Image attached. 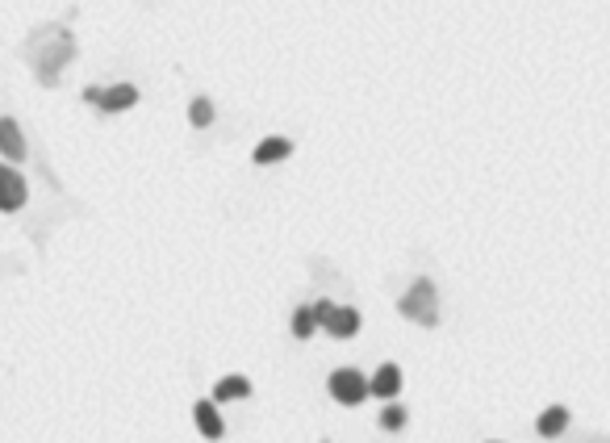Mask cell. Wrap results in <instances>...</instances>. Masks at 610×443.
Here are the masks:
<instances>
[{
    "instance_id": "obj_1",
    "label": "cell",
    "mask_w": 610,
    "mask_h": 443,
    "mask_svg": "<svg viewBox=\"0 0 610 443\" xmlns=\"http://www.w3.org/2000/svg\"><path fill=\"white\" fill-rule=\"evenodd\" d=\"M397 310H402L410 322H422V326H435L439 318V301H435V285L431 281H414L406 289V297L397 301Z\"/></svg>"
},
{
    "instance_id": "obj_2",
    "label": "cell",
    "mask_w": 610,
    "mask_h": 443,
    "mask_svg": "<svg viewBox=\"0 0 610 443\" xmlns=\"http://www.w3.org/2000/svg\"><path fill=\"white\" fill-rule=\"evenodd\" d=\"M368 393H372V381H364V372H356V368H339V372H331V398H335L339 406H360Z\"/></svg>"
},
{
    "instance_id": "obj_3",
    "label": "cell",
    "mask_w": 610,
    "mask_h": 443,
    "mask_svg": "<svg viewBox=\"0 0 610 443\" xmlns=\"http://www.w3.org/2000/svg\"><path fill=\"white\" fill-rule=\"evenodd\" d=\"M21 205H26V180H21L17 168H0V209L17 214Z\"/></svg>"
},
{
    "instance_id": "obj_4",
    "label": "cell",
    "mask_w": 610,
    "mask_h": 443,
    "mask_svg": "<svg viewBox=\"0 0 610 443\" xmlns=\"http://www.w3.org/2000/svg\"><path fill=\"white\" fill-rule=\"evenodd\" d=\"M193 423H197V431H201L205 439H222V435H226L222 414H218L214 402H197V406H193Z\"/></svg>"
},
{
    "instance_id": "obj_5",
    "label": "cell",
    "mask_w": 610,
    "mask_h": 443,
    "mask_svg": "<svg viewBox=\"0 0 610 443\" xmlns=\"http://www.w3.org/2000/svg\"><path fill=\"white\" fill-rule=\"evenodd\" d=\"M397 389H402V368H397V364H381L377 372H372V393H377V398L393 402Z\"/></svg>"
},
{
    "instance_id": "obj_6",
    "label": "cell",
    "mask_w": 610,
    "mask_h": 443,
    "mask_svg": "<svg viewBox=\"0 0 610 443\" xmlns=\"http://www.w3.org/2000/svg\"><path fill=\"white\" fill-rule=\"evenodd\" d=\"M0 155H9L13 163L26 159V138H21V126L13 118H0Z\"/></svg>"
},
{
    "instance_id": "obj_7",
    "label": "cell",
    "mask_w": 610,
    "mask_h": 443,
    "mask_svg": "<svg viewBox=\"0 0 610 443\" xmlns=\"http://www.w3.org/2000/svg\"><path fill=\"white\" fill-rule=\"evenodd\" d=\"M134 101H138V88H134V84H113V88L101 92L97 105H101L105 113H122V109H130Z\"/></svg>"
},
{
    "instance_id": "obj_8",
    "label": "cell",
    "mask_w": 610,
    "mask_h": 443,
    "mask_svg": "<svg viewBox=\"0 0 610 443\" xmlns=\"http://www.w3.org/2000/svg\"><path fill=\"white\" fill-rule=\"evenodd\" d=\"M326 331H331L335 339H351L360 331V314L351 310V306H335V314H331V322H326Z\"/></svg>"
},
{
    "instance_id": "obj_9",
    "label": "cell",
    "mask_w": 610,
    "mask_h": 443,
    "mask_svg": "<svg viewBox=\"0 0 610 443\" xmlns=\"http://www.w3.org/2000/svg\"><path fill=\"white\" fill-rule=\"evenodd\" d=\"M565 427H569V410H565V406H548L544 414H539V423H535V431L544 435V439L565 435Z\"/></svg>"
},
{
    "instance_id": "obj_10",
    "label": "cell",
    "mask_w": 610,
    "mask_h": 443,
    "mask_svg": "<svg viewBox=\"0 0 610 443\" xmlns=\"http://www.w3.org/2000/svg\"><path fill=\"white\" fill-rule=\"evenodd\" d=\"M251 398V381L247 377H222L214 385V402H243Z\"/></svg>"
},
{
    "instance_id": "obj_11",
    "label": "cell",
    "mask_w": 610,
    "mask_h": 443,
    "mask_svg": "<svg viewBox=\"0 0 610 443\" xmlns=\"http://www.w3.org/2000/svg\"><path fill=\"white\" fill-rule=\"evenodd\" d=\"M285 155H293V143H289V138H264V143L255 147V155H251V159L264 168V163H280Z\"/></svg>"
},
{
    "instance_id": "obj_12",
    "label": "cell",
    "mask_w": 610,
    "mask_h": 443,
    "mask_svg": "<svg viewBox=\"0 0 610 443\" xmlns=\"http://www.w3.org/2000/svg\"><path fill=\"white\" fill-rule=\"evenodd\" d=\"M318 331V318H314V306H301L297 314H293V335L297 339H310Z\"/></svg>"
},
{
    "instance_id": "obj_13",
    "label": "cell",
    "mask_w": 610,
    "mask_h": 443,
    "mask_svg": "<svg viewBox=\"0 0 610 443\" xmlns=\"http://www.w3.org/2000/svg\"><path fill=\"white\" fill-rule=\"evenodd\" d=\"M189 122H193L197 130H205V126H214V105H209L205 97H197V101L189 105Z\"/></svg>"
},
{
    "instance_id": "obj_14",
    "label": "cell",
    "mask_w": 610,
    "mask_h": 443,
    "mask_svg": "<svg viewBox=\"0 0 610 443\" xmlns=\"http://www.w3.org/2000/svg\"><path fill=\"white\" fill-rule=\"evenodd\" d=\"M377 423H381V431H402L406 427V410L402 406H385Z\"/></svg>"
},
{
    "instance_id": "obj_15",
    "label": "cell",
    "mask_w": 610,
    "mask_h": 443,
    "mask_svg": "<svg viewBox=\"0 0 610 443\" xmlns=\"http://www.w3.org/2000/svg\"><path fill=\"white\" fill-rule=\"evenodd\" d=\"M331 314H335V306H331V301H314V318H318V326H326V322H331Z\"/></svg>"
}]
</instances>
